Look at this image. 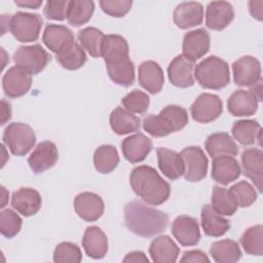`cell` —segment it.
Listing matches in <instances>:
<instances>
[{
    "label": "cell",
    "instance_id": "cell-26",
    "mask_svg": "<svg viewBox=\"0 0 263 263\" xmlns=\"http://www.w3.org/2000/svg\"><path fill=\"white\" fill-rule=\"evenodd\" d=\"M227 109L236 117L252 116L257 112L258 100L251 91L238 89L228 98Z\"/></svg>",
    "mask_w": 263,
    "mask_h": 263
},
{
    "label": "cell",
    "instance_id": "cell-4",
    "mask_svg": "<svg viewBox=\"0 0 263 263\" xmlns=\"http://www.w3.org/2000/svg\"><path fill=\"white\" fill-rule=\"evenodd\" d=\"M189 117L186 109L178 105L164 107L158 115L150 114L143 120V128L154 138H161L183 129Z\"/></svg>",
    "mask_w": 263,
    "mask_h": 263
},
{
    "label": "cell",
    "instance_id": "cell-13",
    "mask_svg": "<svg viewBox=\"0 0 263 263\" xmlns=\"http://www.w3.org/2000/svg\"><path fill=\"white\" fill-rule=\"evenodd\" d=\"M211 39L209 32L205 29L200 28L189 31L183 38V55L194 63L209 51Z\"/></svg>",
    "mask_w": 263,
    "mask_h": 263
},
{
    "label": "cell",
    "instance_id": "cell-25",
    "mask_svg": "<svg viewBox=\"0 0 263 263\" xmlns=\"http://www.w3.org/2000/svg\"><path fill=\"white\" fill-rule=\"evenodd\" d=\"M173 18L180 29L193 28L202 23L203 6L194 1L180 3L174 11Z\"/></svg>",
    "mask_w": 263,
    "mask_h": 263
},
{
    "label": "cell",
    "instance_id": "cell-32",
    "mask_svg": "<svg viewBox=\"0 0 263 263\" xmlns=\"http://www.w3.org/2000/svg\"><path fill=\"white\" fill-rule=\"evenodd\" d=\"M109 121L112 130L120 136L137 132L141 126L140 118L122 107H117L111 112Z\"/></svg>",
    "mask_w": 263,
    "mask_h": 263
},
{
    "label": "cell",
    "instance_id": "cell-11",
    "mask_svg": "<svg viewBox=\"0 0 263 263\" xmlns=\"http://www.w3.org/2000/svg\"><path fill=\"white\" fill-rule=\"evenodd\" d=\"M32 85V75L20 66L9 68L2 78V87L5 96L11 99L26 95Z\"/></svg>",
    "mask_w": 263,
    "mask_h": 263
},
{
    "label": "cell",
    "instance_id": "cell-19",
    "mask_svg": "<svg viewBox=\"0 0 263 263\" xmlns=\"http://www.w3.org/2000/svg\"><path fill=\"white\" fill-rule=\"evenodd\" d=\"M194 63L183 54L177 55L167 67V75L171 83L177 87H189L194 84Z\"/></svg>",
    "mask_w": 263,
    "mask_h": 263
},
{
    "label": "cell",
    "instance_id": "cell-12",
    "mask_svg": "<svg viewBox=\"0 0 263 263\" xmlns=\"http://www.w3.org/2000/svg\"><path fill=\"white\" fill-rule=\"evenodd\" d=\"M233 79L239 86H253L261 79V64L251 55H245L232 64Z\"/></svg>",
    "mask_w": 263,
    "mask_h": 263
},
{
    "label": "cell",
    "instance_id": "cell-2",
    "mask_svg": "<svg viewBox=\"0 0 263 263\" xmlns=\"http://www.w3.org/2000/svg\"><path fill=\"white\" fill-rule=\"evenodd\" d=\"M125 225L130 232L141 237H151L164 231L168 225V216L148 203L133 200L124 208Z\"/></svg>",
    "mask_w": 263,
    "mask_h": 263
},
{
    "label": "cell",
    "instance_id": "cell-22",
    "mask_svg": "<svg viewBox=\"0 0 263 263\" xmlns=\"http://www.w3.org/2000/svg\"><path fill=\"white\" fill-rule=\"evenodd\" d=\"M241 164L243 174L250 178L258 189L262 192L263 184V152L258 148L246 149L241 154Z\"/></svg>",
    "mask_w": 263,
    "mask_h": 263
},
{
    "label": "cell",
    "instance_id": "cell-28",
    "mask_svg": "<svg viewBox=\"0 0 263 263\" xmlns=\"http://www.w3.org/2000/svg\"><path fill=\"white\" fill-rule=\"evenodd\" d=\"M179 253V247L167 235L155 237L149 247V254L155 263H174L177 261Z\"/></svg>",
    "mask_w": 263,
    "mask_h": 263
},
{
    "label": "cell",
    "instance_id": "cell-20",
    "mask_svg": "<svg viewBox=\"0 0 263 263\" xmlns=\"http://www.w3.org/2000/svg\"><path fill=\"white\" fill-rule=\"evenodd\" d=\"M234 18L233 7L226 1L210 2L205 11V25L209 29L221 31Z\"/></svg>",
    "mask_w": 263,
    "mask_h": 263
},
{
    "label": "cell",
    "instance_id": "cell-46",
    "mask_svg": "<svg viewBox=\"0 0 263 263\" xmlns=\"http://www.w3.org/2000/svg\"><path fill=\"white\" fill-rule=\"evenodd\" d=\"M69 1L58 0V1H47L43 8V13L48 20L52 21H64L67 18Z\"/></svg>",
    "mask_w": 263,
    "mask_h": 263
},
{
    "label": "cell",
    "instance_id": "cell-30",
    "mask_svg": "<svg viewBox=\"0 0 263 263\" xmlns=\"http://www.w3.org/2000/svg\"><path fill=\"white\" fill-rule=\"evenodd\" d=\"M201 227L208 236L220 237L230 228V222L218 214L211 204H204L201 209Z\"/></svg>",
    "mask_w": 263,
    "mask_h": 263
},
{
    "label": "cell",
    "instance_id": "cell-38",
    "mask_svg": "<svg viewBox=\"0 0 263 263\" xmlns=\"http://www.w3.org/2000/svg\"><path fill=\"white\" fill-rule=\"evenodd\" d=\"M105 38L104 33L95 27H86L78 32V40L92 58L102 57V44Z\"/></svg>",
    "mask_w": 263,
    "mask_h": 263
},
{
    "label": "cell",
    "instance_id": "cell-29",
    "mask_svg": "<svg viewBox=\"0 0 263 263\" xmlns=\"http://www.w3.org/2000/svg\"><path fill=\"white\" fill-rule=\"evenodd\" d=\"M156 153L158 167L166 178L174 181L183 176L184 163L180 153L164 147L157 148Z\"/></svg>",
    "mask_w": 263,
    "mask_h": 263
},
{
    "label": "cell",
    "instance_id": "cell-48",
    "mask_svg": "<svg viewBox=\"0 0 263 263\" xmlns=\"http://www.w3.org/2000/svg\"><path fill=\"white\" fill-rule=\"evenodd\" d=\"M125 263H141V262H145V263H149V259L148 257H146V255L143 252L140 251H134L128 253L122 260Z\"/></svg>",
    "mask_w": 263,
    "mask_h": 263
},
{
    "label": "cell",
    "instance_id": "cell-36",
    "mask_svg": "<svg viewBox=\"0 0 263 263\" xmlns=\"http://www.w3.org/2000/svg\"><path fill=\"white\" fill-rule=\"evenodd\" d=\"M119 163V156L116 148L112 145H102L93 153V164L101 174H109Z\"/></svg>",
    "mask_w": 263,
    "mask_h": 263
},
{
    "label": "cell",
    "instance_id": "cell-1",
    "mask_svg": "<svg viewBox=\"0 0 263 263\" xmlns=\"http://www.w3.org/2000/svg\"><path fill=\"white\" fill-rule=\"evenodd\" d=\"M126 40L115 34L106 35L102 44V57L110 79L121 86H130L135 82V66L128 57Z\"/></svg>",
    "mask_w": 263,
    "mask_h": 263
},
{
    "label": "cell",
    "instance_id": "cell-15",
    "mask_svg": "<svg viewBox=\"0 0 263 263\" xmlns=\"http://www.w3.org/2000/svg\"><path fill=\"white\" fill-rule=\"evenodd\" d=\"M74 209L76 214L82 220L87 222H95L102 217L105 205L100 195L86 191L79 193L75 197Z\"/></svg>",
    "mask_w": 263,
    "mask_h": 263
},
{
    "label": "cell",
    "instance_id": "cell-33",
    "mask_svg": "<svg viewBox=\"0 0 263 263\" xmlns=\"http://www.w3.org/2000/svg\"><path fill=\"white\" fill-rule=\"evenodd\" d=\"M233 138L241 145L260 144L261 141V125L256 120L243 119L233 123L231 128Z\"/></svg>",
    "mask_w": 263,
    "mask_h": 263
},
{
    "label": "cell",
    "instance_id": "cell-42",
    "mask_svg": "<svg viewBox=\"0 0 263 263\" xmlns=\"http://www.w3.org/2000/svg\"><path fill=\"white\" fill-rule=\"evenodd\" d=\"M121 104L124 109L132 113L144 114L149 108L150 99L146 92L135 89L128 92L125 97H123V99L121 100Z\"/></svg>",
    "mask_w": 263,
    "mask_h": 263
},
{
    "label": "cell",
    "instance_id": "cell-6",
    "mask_svg": "<svg viewBox=\"0 0 263 263\" xmlns=\"http://www.w3.org/2000/svg\"><path fill=\"white\" fill-rule=\"evenodd\" d=\"M2 140L13 155L24 156L34 147L36 136L30 125L23 122H12L5 127Z\"/></svg>",
    "mask_w": 263,
    "mask_h": 263
},
{
    "label": "cell",
    "instance_id": "cell-5",
    "mask_svg": "<svg viewBox=\"0 0 263 263\" xmlns=\"http://www.w3.org/2000/svg\"><path fill=\"white\" fill-rule=\"evenodd\" d=\"M193 74L199 85L206 89H222L230 82L228 64L216 55L205 58L197 64Z\"/></svg>",
    "mask_w": 263,
    "mask_h": 263
},
{
    "label": "cell",
    "instance_id": "cell-27",
    "mask_svg": "<svg viewBox=\"0 0 263 263\" xmlns=\"http://www.w3.org/2000/svg\"><path fill=\"white\" fill-rule=\"evenodd\" d=\"M82 247L85 254L92 259H102L108 252V238L98 226H89L82 237Z\"/></svg>",
    "mask_w": 263,
    "mask_h": 263
},
{
    "label": "cell",
    "instance_id": "cell-35",
    "mask_svg": "<svg viewBox=\"0 0 263 263\" xmlns=\"http://www.w3.org/2000/svg\"><path fill=\"white\" fill-rule=\"evenodd\" d=\"M95 11V3L88 0L69 1L67 10V21L74 27L86 24Z\"/></svg>",
    "mask_w": 263,
    "mask_h": 263
},
{
    "label": "cell",
    "instance_id": "cell-17",
    "mask_svg": "<svg viewBox=\"0 0 263 263\" xmlns=\"http://www.w3.org/2000/svg\"><path fill=\"white\" fill-rule=\"evenodd\" d=\"M241 168L238 161L229 155H221L213 158L212 178L221 185H228L239 178Z\"/></svg>",
    "mask_w": 263,
    "mask_h": 263
},
{
    "label": "cell",
    "instance_id": "cell-21",
    "mask_svg": "<svg viewBox=\"0 0 263 263\" xmlns=\"http://www.w3.org/2000/svg\"><path fill=\"white\" fill-rule=\"evenodd\" d=\"M43 43L55 54L75 42L72 31L63 25L50 24L45 27L42 35Z\"/></svg>",
    "mask_w": 263,
    "mask_h": 263
},
{
    "label": "cell",
    "instance_id": "cell-39",
    "mask_svg": "<svg viewBox=\"0 0 263 263\" xmlns=\"http://www.w3.org/2000/svg\"><path fill=\"white\" fill-rule=\"evenodd\" d=\"M212 208L222 216H232L237 211V204L228 189L214 186L212 191Z\"/></svg>",
    "mask_w": 263,
    "mask_h": 263
},
{
    "label": "cell",
    "instance_id": "cell-40",
    "mask_svg": "<svg viewBox=\"0 0 263 263\" xmlns=\"http://www.w3.org/2000/svg\"><path fill=\"white\" fill-rule=\"evenodd\" d=\"M240 243L247 254L254 256H262L263 226L255 225L248 228L240 237Z\"/></svg>",
    "mask_w": 263,
    "mask_h": 263
},
{
    "label": "cell",
    "instance_id": "cell-8",
    "mask_svg": "<svg viewBox=\"0 0 263 263\" xmlns=\"http://www.w3.org/2000/svg\"><path fill=\"white\" fill-rule=\"evenodd\" d=\"M49 61V53L40 44L20 46L13 54L15 65L24 68L31 75L40 73Z\"/></svg>",
    "mask_w": 263,
    "mask_h": 263
},
{
    "label": "cell",
    "instance_id": "cell-47",
    "mask_svg": "<svg viewBox=\"0 0 263 263\" xmlns=\"http://www.w3.org/2000/svg\"><path fill=\"white\" fill-rule=\"evenodd\" d=\"M181 262H187V263H190V262H194V263H209L210 262V259L208 258L206 254L203 253L202 251H199V250H192V251H187L183 254L181 260Z\"/></svg>",
    "mask_w": 263,
    "mask_h": 263
},
{
    "label": "cell",
    "instance_id": "cell-16",
    "mask_svg": "<svg viewBox=\"0 0 263 263\" xmlns=\"http://www.w3.org/2000/svg\"><path fill=\"white\" fill-rule=\"evenodd\" d=\"M59 158V151L54 143L44 141L39 143L28 158V163L35 174L43 173L52 167Z\"/></svg>",
    "mask_w": 263,
    "mask_h": 263
},
{
    "label": "cell",
    "instance_id": "cell-51",
    "mask_svg": "<svg viewBox=\"0 0 263 263\" xmlns=\"http://www.w3.org/2000/svg\"><path fill=\"white\" fill-rule=\"evenodd\" d=\"M14 3L20 7L37 9L42 5V0H15Z\"/></svg>",
    "mask_w": 263,
    "mask_h": 263
},
{
    "label": "cell",
    "instance_id": "cell-43",
    "mask_svg": "<svg viewBox=\"0 0 263 263\" xmlns=\"http://www.w3.org/2000/svg\"><path fill=\"white\" fill-rule=\"evenodd\" d=\"M81 260V251L73 242L64 241L59 243L54 249L53 261L55 263H79Z\"/></svg>",
    "mask_w": 263,
    "mask_h": 263
},
{
    "label": "cell",
    "instance_id": "cell-41",
    "mask_svg": "<svg viewBox=\"0 0 263 263\" xmlns=\"http://www.w3.org/2000/svg\"><path fill=\"white\" fill-rule=\"evenodd\" d=\"M228 190L233 196L237 206L239 208H248L252 205L258 197L255 187H253L247 181L237 182L233 184Z\"/></svg>",
    "mask_w": 263,
    "mask_h": 263
},
{
    "label": "cell",
    "instance_id": "cell-52",
    "mask_svg": "<svg viewBox=\"0 0 263 263\" xmlns=\"http://www.w3.org/2000/svg\"><path fill=\"white\" fill-rule=\"evenodd\" d=\"M1 196H2V200H1V205L0 208H4L6 202H7V197H8V192L6 191V189L4 188V186H1Z\"/></svg>",
    "mask_w": 263,
    "mask_h": 263
},
{
    "label": "cell",
    "instance_id": "cell-49",
    "mask_svg": "<svg viewBox=\"0 0 263 263\" xmlns=\"http://www.w3.org/2000/svg\"><path fill=\"white\" fill-rule=\"evenodd\" d=\"M263 1H255L252 0L249 2V9L253 17L257 18L258 21L263 20Z\"/></svg>",
    "mask_w": 263,
    "mask_h": 263
},
{
    "label": "cell",
    "instance_id": "cell-44",
    "mask_svg": "<svg viewBox=\"0 0 263 263\" xmlns=\"http://www.w3.org/2000/svg\"><path fill=\"white\" fill-rule=\"evenodd\" d=\"M22 218L12 210L6 209L0 213V231L3 236L12 238L22 228Z\"/></svg>",
    "mask_w": 263,
    "mask_h": 263
},
{
    "label": "cell",
    "instance_id": "cell-10",
    "mask_svg": "<svg viewBox=\"0 0 263 263\" xmlns=\"http://www.w3.org/2000/svg\"><path fill=\"white\" fill-rule=\"evenodd\" d=\"M223 112L222 100L214 93L203 92L196 98L190 107L192 118L199 123H210Z\"/></svg>",
    "mask_w": 263,
    "mask_h": 263
},
{
    "label": "cell",
    "instance_id": "cell-18",
    "mask_svg": "<svg viewBox=\"0 0 263 263\" xmlns=\"http://www.w3.org/2000/svg\"><path fill=\"white\" fill-rule=\"evenodd\" d=\"M121 150L124 158L132 163L143 161L152 150V141L145 135L138 133L121 142Z\"/></svg>",
    "mask_w": 263,
    "mask_h": 263
},
{
    "label": "cell",
    "instance_id": "cell-45",
    "mask_svg": "<svg viewBox=\"0 0 263 263\" xmlns=\"http://www.w3.org/2000/svg\"><path fill=\"white\" fill-rule=\"evenodd\" d=\"M100 6L102 10L114 17L124 16L132 8L133 1L130 0H101Z\"/></svg>",
    "mask_w": 263,
    "mask_h": 263
},
{
    "label": "cell",
    "instance_id": "cell-9",
    "mask_svg": "<svg viewBox=\"0 0 263 263\" xmlns=\"http://www.w3.org/2000/svg\"><path fill=\"white\" fill-rule=\"evenodd\" d=\"M180 155L184 163V178L189 182H198L205 178L209 167V159L203 150L198 146L184 148Z\"/></svg>",
    "mask_w": 263,
    "mask_h": 263
},
{
    "label": "cell",
    "instance_id": "cell-24",
    "mask_svg": "<svg viewBox=\"0 0 263 263\" xmlns=\"http://www.w3.org/2000/svg\"><path fill=\"white\" fill-rule=\"evenodd\" d=\"M139 83L150 93H158L163 86L164 76L161 67L154 61H145L139 66Z\"/></svg>",
    "mask_w": 263,
    "mask_h": 263
},
{
    "label": "cell",
    "instance_id": "cell-7",
    "mask_svg": "<svg viewBox=\"0 0 263 263\" xmlns=\"http://www.w3.org/2000/svg\"><path fill=\"white\" fill-rule=\"evenodd\" d=\"M43 21L39 14L17 11L8 22V29L20 42L36 41L40 35Z\"/></svg>",
    "mask_w": 263,
    "mask_h": 263
},
{
    "label": "cell",
    "instance_id": "cell-50",
    "mask_svg": "<svg viewBox=\"0 0 263 263\" xmlns=\"http://www.w3.org/2000/svg\"><path fill=\"white\" fill-rule=\"evenodd\" d=\"M11 118V106L10 104L2 99L1 101V124L4 125Z\"/></svg>",
    "mask_w": 263,
    "mask_h": 263
},
{
    "label": "cell",
    "instance_id": "cell-31",
    "mask_svg": "<svg viewBox=\"0 0 263 263\" xmlns=\"http://www.w3.org/2000/svg\"><path fill=\"white\" fill-rule=\"evenodd\" d=\"M206 152L211 157L229 155L236 156L238 153V147L234 140L227 133H215L210 135L204 143Z\"/></svg>",
    "mask_w": 263,
    "mask_h": 263
},
{
    "label": "cell",
    "instance_id": "cell-23",
    "mask_svg": "<svg viewBox=\"0 0 263 263\" xmlns=\"http://www.w3.org/2000/svg\"><path fill=\"white\" fill-rule=\"evenodd\" d=\"M42 199L39 192L33 188H20L11 196V205L25 217L35 215L41 208Z\"/></svg>",
    "mask_w": 263,
    "mask_h": 263
},
{
    "label": "cell",
    "instance_id": "cell-3",
    "mask_svg": "<svg viewBox=\"0 0 263 263\" xmlns=\"http://www.w3.org/2000/svg\"><path fill=\"white\" fill-rule=\"evenodd\" d=\"M129 184L135 193L151 205L162 204L171 195L170 184L149 165L136 166L129 175Z\"/></svg>",
    "mask_w": 263,
    "mask_h": 263
},
{
    "label": "cell",
    "instance_id": "cell-14",
    "mask_svg": "<svg viewBox=\"0 0 263 263\" xmlns=\"http://www.w3.org/2000/svg\"><path fill=\"white\" fill-rule=\"evenodd\" d=\"M172 233L183 247L195 246L200 240V230L197 220L190 216H178L173 222Z\"/></svg>",
    "mask_w": 263,
    "mask_h": 263
},
{
    "label": "cell",
    "instance_id": "cell-34",
    "mask_svg": "<svg viewBox=\"0 0 263 263\" xmlns=\"http://www.w3.org/2000/svg\"><path fill=\"white\" fill-rule=\"evenodd\" d=\"M210 254L218 263H234L241 258L238 243L232 239H222L212 243Z\"/></svg>",
    "mask_w": 263,
    "mask_h": 263
},
{
    "label": "cell",
    "instance_id": "cell-37",
    "mask_svg": "<svg viewBox=\"0 0 263 263\" xmlns=\"http://www.w3.org/2000/svg\"><path fill=\"white\" fill-rule=\"evenodd\" d=\"M57 61L60 65L67 70L80 69L86 62V54L83 47L76 41L55 54Z\"/></svg>",
    "mask_w": 263,
    "mask_h": 263
}]
</instances>
